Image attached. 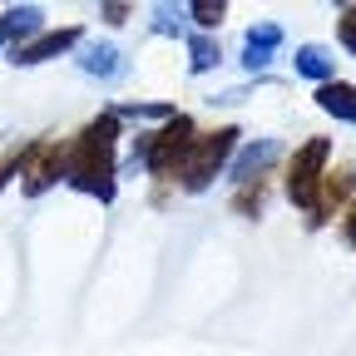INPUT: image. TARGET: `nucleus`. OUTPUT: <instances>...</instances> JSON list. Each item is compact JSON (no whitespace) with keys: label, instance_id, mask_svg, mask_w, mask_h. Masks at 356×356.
Returning <instances> with one entry per match:
<instances>
[{"label":"nucleus","instance_id":"nucleus-1","mask_svg":"<svg viewBox=\"0 0 356 356\" xmlns=\"http://www.w3.org/2000/svg\"><path fill=\"white\" fill-rule=\"evenodd\" d=\"M114 139H119V114H99L65 149V178H70V188L95 193L99 203L114 198Z\"/></svg>","mask_w":356,"mask_h":356},{"label":"nucleus","instance_id":"nucleus-4","mask_svg":"<svg viewBox=\"0 0 356 356\" xmlns=\"http://www.w3.org/2000/svg\"><path fill=\"white\" fill-rule=\"evenodd\" d=\"M233 144H238V129H218V134H203V139H193V154H188V163L178 168L184 188H188V193H203V188L213 184V178H218V168L228 163Z\"/></svg>","mask_w":356,"mask_h":356},{"label":"nucleus","instance_id":"nucleus-8","mask_svg":"<svg viewBox=\"0 0 356 356\" xmlns=\"http://www.w3.org/2000/svg\"><path fill=\"white\" fill-rule=\"evenodd\" d=\"M25 35H44V10L40 6H10L6 15H0V44L15 50Z\"/></svg>","mask_w":356,"mask_h":356},{"label":"nucleus","instance_id":"nucleus-5","mask_svg":"<svg viewBox=\"0 0 356 356\" xmlns=\"http://www.w3.org/2000/svg\"><path fill=\"white\" fill-rule=\"evenodd\" d=\"M74 44H79V30H74V25H65V30H44V35H35L30 44H15V50H10V65H44V60H55V55L74 50Z\"/></svg>","mask_w":356,"mask_h":356},{"label":"nucleus","instance_id":"nucleus-3","mask_svg":"<svg viewBox=\"0 0 356 356\" xmlns=\"http://www.w3.org/2000/svg\"><path fill=\"white\" fill-rule=\"evenodd\" d=\"M327 159H332V139H307L292 154L287 168V198L307 213H317V193H322V178H327Z\"/></svg>","mask_w":356,"mask_h":356},{"label":"nucleus","instance_id":"nucleus-14","mask_svg":"<svg viewBox=\"0 0 356 356\" xmlns=\"http://www.w3.org/2000/svg\"><path fill=\"white\" fill-rule=\"evenodd\" d=\"M337 40H341V50L356 55V6H346V10L337 15Z\"/></svg>","mask_w":356,"mask_h":356},{"label":"nucleus","instance_id":"nucleus-10","mask_svg":"<svg viewBox=\"0 0 356 356\" xmlns=\"http://www.w3.org/2000/svg\"><path fill=\"white\" fill-rule=\"evenodd\" d=\"M297 74L302 79H317V84H332L337 79V60H332V50L327 44H297Z\"/></svg>","mask_w":356,"mask_h":356},{"label":"nucleus","instance_id":"nucleus-9","mask_svg":"<svg viewBox=\"0 0 356 356\" xmlns=\"http://www.w3.org/2000/svg\"><path fill=\"white\" fill-rule=\"evenodd\" d=\"M317 109L341 119V124H356V84H341V79L317 84Z\"/></svg>","mask_w":356,"mask_h":356},{"label":"nucleus","instance_id":"nucleus-13","mask_svg":"<svg viewBox=\"0 0 356 356\" xmlns=\"http://www.w3.org/2000/svg\"><path fill=\"white\" fill-rule=\"evenodd\" d=\"M188 15L203 25V30H213V25H222V15H228V6H222V0H193L188 6Z\"/></svg>","mask_w":356,"mask_h":356},{"label":"nucleus","instance_id":"nucleus-18","mask_svg":"<svg viewBox=\"0 0 356 356\" xmlns=\"http://www.w3.org/2000/svg\"><path fill=\"white\" fill-rule=\"evenodd\" d=\"M124 15H129V6H104V20L109 25H124Z\"/></svg>","mask_w":356,"mask_h":356},{"label":"nucleus","instance_id":"nucleus-12","mask_svg":"<svg viewBox=\"0 0 356 356\" xmlns=\"http://www.w3.org/2000/svg\"><path fill=\"white\" fill-rule=\"evenodd\" d=\"M188 70L193 74H208V70H218L222 65V50H218V40L213 35H188Z\"/></svg>","mask_w":356,"mask_h":356},{"label":"nucleus","instance_id":"nucleus-7","mask_svg":"<svg viewBox=\"0 0 356 356\" xmlns=\"http://www.w3.org/2000/svg\"><path fill=\"white\" fill-rule=\"evenodd\" d=\"M277 50H282V25H273V20H262L243 35V65L248 70H267Z\"/></svg>","mask_w":356,"mask_h":356},{"label":"nucleus","instance_id":"nucleus-2","mask_svg":"<svg viewBox=\"0 0 356 356\" xmlns=\"http://www.w3.org/2000/svg\"><path fill=\"white\" fill-rule=\"evenodd\" d=\"M193 154V119L188 114H168L163 129L139 134L134 139V168H149L154 178H173Z\"/></svg>","mask_w":356,"mask_h":356},{"label":"nucleus","instance_id":"nucleus-17","mask_svg":"<svg viewBox=\"0 0 356 356\" xmlns=\"http://www.w3.org/2000/svg\"><path fill=\"white\" fill-rule=\"evenodd\" d=\"M341 238L356 248V203H351V213H346V222H341Z\"/></svg>","mask_w":356,"mask_h":356},{"label":"nucleus","instance_id":"nucleus-11","mask_svg":"<svg viewBox=\"0 0 356 356\" xmlns=\"http://www.w3.org/2000/svg\"><path fill=\"white\" fill-rule=\"evenodd\" d=\"M79 70L84 74H99V79H114L124 70L119 44H84V50H79Z\"/></svg>","mask_w":356,"mask_h":356},{"label":"nucleus","instance_id":"nucleus-6","mask_svg":"<svg viewBox=\"0 0 356 356\" xmlns=\"http://www.w3.org/2000/svg\"><path fill=\"white\" fill-rule=\"evenodd\" d=\"M277 154H282V144L277 139H257V144H248L238 159H233V168H228V178H233V184L238 188H252L257 184V178L267 173V168H273L277 163Z\"/></svg>","mask_w":356,"mask_h":356},{"label":"nucleus","instance_id":"nucleus-16","mask_svg":"<svg viewBox=\"0 0 356 356\" xmlns=\"http://www.w3.org/2000/svg\"><path fill=\"white\" fill-rule=\"evenodd\" d=\"M15 173H20V154H10L6 163H0V188H6V184H10V178H15Z\"/></svg>","mask_w":356,"mask_h":356},{"label":"nucleus","instance_id":"nucleus-15","mask_svg":"<svg viewBox=\"0 0 356 356\" xmlns=\"http://www.w3.org/2000/svg\"><path fill=\"white\" fill-rule=\"evenodd\" d=\"M238 213H248V218H252V213H262V184H257V193L248 188V193L238 198Z\"/></svg>","mask_w":356,"mask_h":356}]
</instances>
